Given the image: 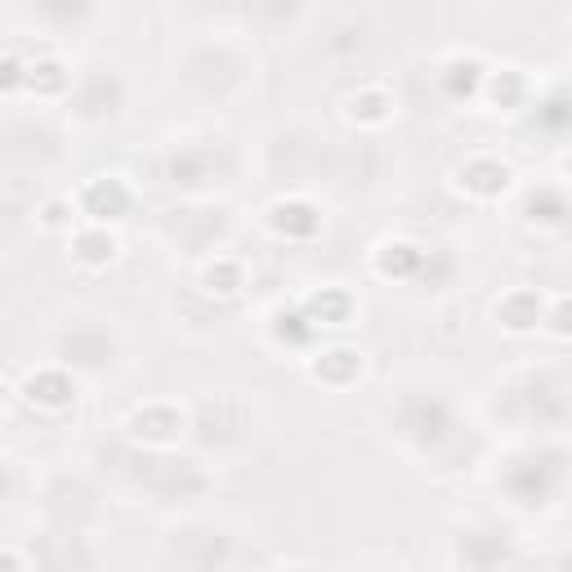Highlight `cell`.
Listing matches in <instances>:
<instances>
[{"label":"cell","mask_w":572,"mask_h":572,"mask_svg":"<svg viewBox=\"0 0 572 572\" xmlns=\"http://www.w3.org/2000/svg\"><path fill=\"white\" fill-rule=\"evenodd\" d=\"M46 224H63V206H59V202L46 211Z\"/></svg>","instance_id":"484cf974"},{"label":"cell","mask_w":572,"mask_h":572,"mask_svg":"<svg viewBox=\"0 0 572 572\" xmlns=\"http://www.w3.org/2000/svg\"><path fill=\"white\" fill-rule=\"evenodd\" d=\"M519 94H523V76H519L514 67L492 72V76H487V99H492V103L510 107V103H519Z\"/></svg>","instance_id":"ffe728a7"},{"label":"cell","mask_w":572,"mask_h":572,"mask_svg":"<svg viewBox=\"0 0 572 572\" xmlns=\"http://www.w3.org/2000/svg\"><path fill=\"white\" fill-rule=\"evenodd\" d=\"M274 331H278V340H287V345H304V340L314 335V322L304 318V314H278Z\"/></svg>","instance_id":"7402d4cb"},{"label":"cell","mask_w":572,"mask_h":572,"mask_svg":"<svg viewBox=\"0 0 572 572\" xmlns=\"http://www.w3.org/2000/svg\"><path fill=\"white\" fill-rule=\"evenodd\" d=\"M527 219H542V224H563V198L542 188V193H532L527 202Z\"/></svg>","instance_id":"44dd1931"},{"label":"cell","mask_w":572,"mask_h":572,"mask_svg":"<svg viewBox=\"0 0 572 572\" xmlns=\"http://www.w3.org/2000/svg\"><path fill=\"white\" fill-rule=\"evenodd\" d=\"M269 228L287 242H309V238H318L322 215H318L314 202H304V198H282V202L269 206Z\"/></svg>","instance_id":"3957f363"},{"label":"cell","mask_w":572,"mask_h":572,"mask_svg":"<svg viewBox=\"0 0 572 572\" xmlns=\"http://www.w3.org/2000/svg\"><path fill=\"white\" fill-rule=\"evenodd\" d=\"M398 425L416 443H434V438H443L452 430V416H447V407L438 398H407L403 411H398Z\"/></svg>","instance_id":"8992f818"},{"label":"cell","mask_w":572,"mask_h":572,"mask_svg":"<svg viewBox=\"0 0 572 572\" xmlns=\"http://www.w3.org/2000/svg\"><path fill=\"white\" fill-rule=\"evenodd\" d=\"M23 76H27V67H23L14 54H5V59H0V94L18 90V86H23Z\"/></svg>","instance_id":"603a6c76"},{"label":"cell","mask_w":572,"mask_h":572,"mask_svg":"<svg viewBox=\"0 0 572 572\" xmlns=\"http://www.w3.org/2000/svg\"><path fill=\"white\" fill-rule=\"evenodd\" d=\"M470 555V572H497L506 559V542H497L492 532H466L461 537V559Z\"/></svg>","instance_id":"2e32d148"},{"label":"cell","mask_w":572,"mask_h":572,"mask_svg":"<svg viewBox=\"0 0 572 572\" xmlns=\"http://www.w3.org/2000/svg\"><path fill=\"white\" fill-rule=\"evenodd\" d=\"M479 86H483L479 59H452V63L443 67V90H447L452 99H470Z\"/></svg>","instance_id":"d6986e66"},{"label":"cell","mask_w":572,"mask_h":572,"mask_svg":"<svg viewBox=\"0 0 572 572\" xmlns=\"http://www.w3.org/2000/svg\"><path fill=\"white\" fill-rule=\"evenodd\" d=\"M358 371H363V354H358V349H327V354H318V358L309 363V376L322 380V385H331V390H340V385H349V380H358Z\"/></svg>","instance_id":"9c48e42d"},{"label":"cell","mask_w":572,"mask_h":572,"mask_svg":"<svg viewBox=\"0 0 572 572\" xmlns=\"http://www.w3.org/2000/svg\"><path fill=\"white\" fill-rule=\"evenodd\" d=\"M72 86V76L59 59H41V63H31L27 76H23V90H31L36 99H59L63 90Z\"/></svg>","instance_id":"9a60e30c"},{"label":"cell","mask_w":572,"mask_h":572,"mask_svg":"<svg viewBox=\"0 0 572 572\" xmlns=\"http://www.w3.org/2000/svg\"><path fill=\"white\" fill-rule=\"evenodd\" d=\"M0 572H23V559L10 555V550H0Z\"/></svg>","instance_id":"d4e9b609"},{"label":"cell","mask_w":572,"mask_h":572,"mask_svg":"<svg viewBox=\"0 0 572 572\" xmlns=\"http://www.w3.org/2000/svg\"><path fill=\"white\" fill-rule=\"evenodd\" d=\"M354 314V300H349V291H340V287H322V291H314L309 300H304V318H309L314 327L318 322H345Z\"/></svg>","instance_id":"7c38bea8"},{"label":"cell","mask_w":572,"mask_h":572,"mask_svg":"<svg viewBox=\"0 0 572 572\" xmlns=\"http://www.w3.org/2000/svg\"><path fill=\"white\" fill-rule=\"evenodd\" d=\"M0 483H5V470H0Z\"/></svg>","instance_id":"f1b7e54d"},{"label":"cell","mask_w":572,"mask_h":572,"mask_svg":"<svg viewBox=\"0 0 572 572\" xmlns=\"http://www.w3.org/2000/svg\"><path fill=\"white\" fill-rule=\"evenodd\" d=\"M456 183H461V193L470 198H501L510 188V166L497 162V157H470L461 170H456Z\"/></svg>","instance_id":"52a82bcc"},{"label":"cell","mask_w":572,"mask_h":572,"mask_svg":"<svg viewBox=\"0 0 572 572\" xmlns=\"http://www.w3.org/2000/svg\"><path fill=\"white\" fill-rule=\"evenodd\" d=\"M345 112H349V122H358V126H385L394 117V94L385 86H363L358 94H349Z\"/></svg>","instance_id":"30bf717a"},{"label":"cell","mask_w":572,"mask_h":572,"mask_svg":"<svg viewBox=\"0 0 572 572\" xmlns=\"http://www.w3.org/2000/svg\"><path fill=\"white\" fill-rule=\"evenodd\" d=\"M135 479L157 492V497H193V492L206 487V474L198 470V461H179V456H143L135 461Z\"/></svg>","instance_id":"6da1fadb"},{"label":"cell","mask_w":572,"mask_h":572,"mask_svg":"<svg viewBox=\"0 0 572 572\" xmlns=\"http://www.w3.org/2000/svg\"><path fill=\"white\" fill-rule=\"evenodd\" d=\"M278 572H304V568H278Z\"/></svg>","instance_id":"4316f807"},{"label":"cell","mask_w":572,"mask_h":572,"mask_svg":"<svg viewBox=\"0 0 572 572\" xmlns=\"http://www.w3.org/2000/svg\"><path fill=\"white\" fill-rule=\"evenodd\" d=\"M492 318H497V327L523 335V331H537L542 327V295L532 287H514L497 300V309H492Z\"/></svg>","instance_id":"ba28073f"},{"label":"cell","mask_w":572,"mask_h":572,"mask_svg":"<svg viewBox=\"0 0 572 572\" xmlns=\"http://www.w3.org/2000/svg\"><path fill=\"white\" fill-rule=\"evenodd\" d=\"M122 103V86H117V76H90V86L81 94V112L86 117H112Z\"/></svg>","instance_id":"ac0fdd59"},{"label":"cell","mask_w":572,"mask_h":572,"mask_svg":"<svg viewBox=\"0 0 572 572\" xmlns=\"http://www.w3.org/2000/svg\"><path fill=\"white\" fill-rule=\"evenodd\" d=\"M215 175V152L211 148H179L166 162V179L170 183H202Z\"/></svg>","instance_id":"8fae6325"},{"label":"cell","mask_w":572,"mask_h":572,"mask_svg":"<svg viewBox=\"0 0 572 572\" xmlns=\"http://www.w3.org/2000/svg\"><path fill=\"white\" fill-rule=\"evenodd\" d=\"M202 287H206L211 295H238V291L246 287V269H242L238 259L219 255V259H211L206 269H202Z\"/></svg>","instance_id":"e0dca14e"},{"label":"cell","mask_w":572,"mask_h":572,"mask_svg":"<svg viewBox=\"0 0 572 572\" xmlns=\"http://www.w3.org/2000/svg\"><path fill=\"white\" fill-rule=\"evenodd\" d=\"M550 327H555V335H568V300H563V295L555 300V314H550Z\"/></svg>","instance_id":"cb8c5ba5"},{"label":"cell","mask_w":572,"mask_h":572,"mask_svg":"<svg viewBox=\"0 0 572 572\" xmlns=\"http://www.w3.org/2000/svg\"><path fill=\"white\" fill-rule=\"evenodd\" d=\"M0 403H5V385H0Z\"/></svg>","instance_id":"83f0119b"},{"label":"cell","mask_w":572,"mask_h":572,"mask_svg":"<svg viewBox=\"0 0 572 572\" xmlns=\"http://www.w3.org/2000/svg\"><path fill=\"white\" fill-rule=\"evenodd\" d=\"M23 398L31 407H41V411H63L76 398V380L63 367H41V371H31L23 380Z\"/></svg>","instance_id":"5b68a950"},{"label":"cell","mask_w":572,"mask_h":572,"mask_svg":"<svg viewBox=\"0 0 572 572\" xmlns=\"http://www.w3.org/2000/svg\"><path fill=\"white\" fill-rule=\"evenodd\" d=\"M421 264H425V251L411 246V242H390V246L376 251V274L380 278H411Z\"/></svg>","instance_id":"4fadbf2b"},{"label":"cell","mask_w":572,"mask_h":572,"mask_svg":"<svg viewBox=\"0 0 572 572\" xmlns=\"http://www.w3.org/2000/svg\"><path fill=\"white\" fill-rule=\"evenodd\" d=\"M72 246H76V259L86 264V269H103V264H112L117 259V238L107 233V228H81V233L72 238Z\"/></svg>","instance_id":"5bb4252c"},{"label":"cell","mask_w":572,"mask_h":572,"mask_svg":"<svg viewBox=\"0 0 572 572\" xmlns=\"http://www.w3.org/2000/svg\"><path fill=\"white\" fill-rule=\"evenodd\" d=\"M81 211L103 228L107 219H122L130 211V188L117 175H99L81 188Z\"/></svg>","instance_id":"277c9868"},{"label":"cell","mask_w":572,"mask_h":572,"mask_svg":"<svg viewBox=\"0 0 572 572\" xmlns=\"http://www.w3.org/2000/svg\"><path fill=\"white\" fill-rule=\"evenodd\" d=\"M126 434L135 443H148V447H166L183 434V411L175 403H143V407L130 411Z\"/></svg>","instance_id":"7a4b0ae2"}]
</instances>
